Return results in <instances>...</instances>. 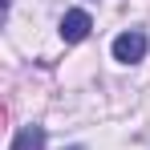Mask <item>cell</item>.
I'll return each mask as SVG.
<instances>
[{"mask_svg": "<svg viewBox=\"0 0 150 150\" xmlns=\"http://www.w3.org/2000/svg\"><path fill=\"white\" fill-rule=\"evenodd\" d=\"M69 150H85V146H69Z\"/></svg>", "mask_w": 150, "mask_h": 150, "instance_id": "cell-4", "label": "cell"}, {"mask_svg": "<svg viewBox=\"0 0 150 150\" xmlns=\"http://www.w3.org/2000/svg\"><path fill=\"white\" fill-rule=\"evenodd\" d=\"M142 57H146V33H142V28H126L122 37H114V61L134 65V61H142Z\"/></svg>", "mask_w": 150, "mask_h": 150, "instance_id": "cell-1", "label": "cell"}, {"mask_svg": "<svg viewBox=\"0 0 150 150\" xmlns=\"http://www.w3.org/2000/svg\"><path fill=\"white\" fill-rule=\"evenodd\" d=\"M89 28H93V16H89L85 8H69V12L61 16V37H65L69 45L85 41V37H89Z\"/></svg>", "mask_w": 150, "mask_h": 150, "instance_id": "cell-2", "label": "cell"}, {"mask_svg": "<svg viewBox=\"0 0 150 150\" xmlns=\"http://www.w3.org/2000/svg\"><path fill=\"white\" fill-rule=\"evenodd\" d=\"M12 150H45V126H21L12 138Z\"/></svg>", "mask_w": 150, "mask_h": 150, "instance_id": "cell-3", "label": "cell"}]
</instances>
